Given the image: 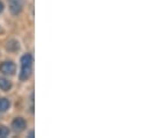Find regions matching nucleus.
Returning a JSON list of instances; mask_svg holds the SVG:
<instances>
[{
  "mask_svg": "<svg viewBox=\"0 0 150 138\" xmlns=\"http://www.w3.org/2000/svg\"><path fill=\"white\" fill-rule=\"evenodd\" d=\"M0 71L4 74H8V75H13L16 71V66L13 62L8 61V62H4L0 64Z\"/></svg>",
  "mask_w": 150,
  "mask_h": 138,
  "instance_id": "7ed1b4c3",
  "label": "nucleus"
},
{
  "mask_svg": "<svg viewBox=\"0 0 150 138\" xmlns=\"http://www.w3.org/2000/svg\"><path fill=\"white\" fill-rule=\"evenodd\" d=\"M9 4V11L13 15H18L21 13L23 5H25V0H8Z\"/></svg>",
  "mask_w": 150,
  "mask_h": 138,
  "instance_id": "f03ea898",
  "label": "nucleus"
},
{
  "mask_svg": "<svg viewBox=\"0 0 150 138\" xmlns=\"http://www.w3.org/2000/svg\"><path fill=\"white\" fill-rule=\"evenodd\" d=\"M33 72V56L30 54H26L21 58V72L20 80H27Z\"/></svg>",
  "mask_w": 150,
  "mask_h": 138,
  "instance_id": "f257e3e1",
  "label": "nucleus"
},
{
  "mask_svg": "<svg viewBox=\"0 0 150 138\" xmlns=\"http://www.w3.org/2000/svg\"><path fill=\"white\" fill-rule=\"evenodd\" d=\"M19 48H20L19 46V42H16V41H9L7 43V45H6V49L8 51H18Z\"/></svg>",
  "mask_w": 150,
  "mask_h": 138,
  "instance_id": "0eeeda50",
  "label": "nucleus"
},
{
  "mask_svg": "<svg viewBox=\"0 0 150 138\" xmlns=\"http://www.w3.org/2000/svg\"><path fill=\"white\" fill-rule=\"evenodd\" d=\"M12 88V82L6 79V78H1L0 77V89L2 91H9Z\"/></svg>",
  "mask_w": 150,
  "mask_h": 138,
  "instance_id": "39448f33",
  "label": "nucleus"
},
{
  "mask_svg": "<svg viewBox=\"0 0 150 138\" xmlns=\"http://www.w3.org/2000/svg\"><path fill=\"white\" fill-rule=\"evenodd\" d=\"M2 9H4V5H2V2L0 1V13L2 12Z\"/></svg>",
  "mask_w": 150,
  "mask_h": 138,
  "instance_id": "1a4fd4ad",
  "label": "nucleus"
},
{
  "mask_svg": "<svg viewBox=\"0 0 150 138\" xmlns=\"http://www.w3.org/2000/svg\"><path fill=\"white\" fill-rule=\"evenodd\" d=\"M9 135V129L5 125H0V137L5 138Z\"/></svg>",
  "mask_w": 150,
  "mask_h": 138,
  "instance_id": "6e6552de",
  "label": "nucleus"
},
{
  "mask_svg": "<svg viewBox=\"0 0 150 138\" xmlns=\"http://www.w3.org/2000/svg\"><path fill=\"white\" fill-rule=\"evenodd\" d=\"M9 107H11V102L8 99H5V98L0 99V113H5L6 110L9 109Z\"/></svg>",
  "mask_w": 150,
  "mask_h": 138,
  "instance_id": "423d86ee",
  "label": "nucleus"
},
{
  "mask_svg": "<svg viewBox=\"0 0 150 138\" xmlns=\"http://www.w3.org/2000/svg\"><path fill=\"white\" fill-rule=\"evenodd\" d=\"M29 137H34V131H30L29 132Z\"/></svg>",
  "mask_w": 150,
  "mask_h": 138,
  "instance_id": "9d476101",
  "label": "nucleus"
},
{
  "mask_svg": "<svg viewBox=\"0 0 150 138\" xmlns=\"http://www.w3.org/2000/svg\"><path fill=\"white\" fill-rule=\"evenodd\" d=\"M26 121L22 118V117H16V118H14V121L12 122V128H13V130L14 131H16V132H21V131H23L25 129H26Z\"/></svg>",
  "mask_w": 150,
  "mask_h": 138,
  "instance_id": "20e7f679",
  "label": "nucleus"
}]
</instances>
